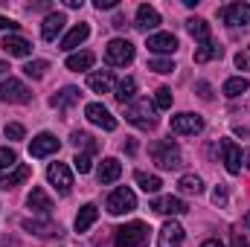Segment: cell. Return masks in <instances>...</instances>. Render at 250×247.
I'll return each instance as SVG.
<instances>
[{
    "mask_svg": "<svg viewBox=\"0 0 250 247\" xmlns=\"http://www.w3.org/2000/svg\"><path fill=\"white\" fill-rule=\"evenodd\" d=\"M148 154H151V157H154V163H157L160 169H166V172L181 169V163H184L181 148H178V143H175V140H157V143H151Z\"/></svg>",
    "mask_w": 250,
    "mask_h": 247,
    "instance_id": "cell-1",
    "label": "cell"
},
{
    "mask_svg": "<svg viewBox=\"0 0 250 247\" xmlns=\"http://www.w3.org/2000/svg\"><path fill=\"white\" fill-rule=\"evenodd\" d=\"M154 111H157V108L148 105V99H137V102L125 105V120L134 125V128H140V131H151V128H157Z\"/></svg>",
    "mask_w": 250,
    "mask_h": 247,
    "instance_id": "cell-2",
    "label": "cell"
},
{
    "mask_svg": "<svg viewBox=\"0 0 250 247\" xmlns=\"http://www.w3.org/2000/svg\"><path fill=\"white\" fill-rule=\"evenodd\" d=\"M148 224L143 221H131V224H123L120 230H114V245L117 247H143L148 242Z\"/></svg>",
    "mask_w": 250,
    "mask_h": 247,
    "instance_id": "cell-3",
    "label": "cell"
},
{
    "mask_svg": "<svg viewBox=\"0 0 250 247\" xmlns=\"http://www.w3.org/2000/svg\"><path fill=\"white\" fill-rule=\"evenodd\" d=\"M0 102L26 105V102H32V90L21 79H6V82H0Z\"/></svg>",
    "mask_w": 250,
    "mask_h": 247,
    "instance_id": "cell-4",
    "label": "cell"
},
{
    "mask_svg": "<svg viewBox=\"0 0 250 247\" xmlns=\"http://www.w3.org/2000/svg\"><path fill=\"white\" fill-rule=\"evenodd\" d=\"M108 212L111 215H125V212H134L137 209V195L128 189V186H120V189H114L111 192V198H108Z\"/></svg>",
    "mask_w": 250,
    "mask_h": 247,
    "instance_id": "cell-5",
    "label": "cell"
},
{
    "mask_svg": "<svg viewBox=\"0 0 250 247\" xmlns=\"http://www.w3.org/2000/svg\"><path fill=\"white\" fill-rule=\"evenodd\" d=\"M105 59H108V64H114V67H125V64H131L134 62V44L125 41V38H114V41H108V47H105Z\"/></svg>",
    "mask_w": 250,
    "mask_h": 247,
    "instance_id": "cell-6",
    "label": "cell"
},
{
    "mask_svg": "<svg viewBox=\"0 0 250 247\" xmlns=\"http://www.w3.org/2000/svg\"><path fill=\"white\" fill-rule=\"evenodd\" d=\"M218 18L230 26H250V3H230L218 9Z\"/></svg>",
    "mask_w": 250,
    "mask_h": 247,
    "instance_id": "cell-7",
    "label": "cell"
},
{
    "mask_svg": "<svg viewBox=\"0 0 250 247\" xmlns=\"http://www.w3.org/2000/svg\"><path fill=\"white\" fill-rule=\"evenodd\" d=\"M47 181L56 186L59 195H70V189H73V175H70L67 163H50V169H47Z\"/></svg>",
    "mask_w": 250,
    "mask_h": 247,
    "instance_id": "cell-8",
    "label": "cell"
},
{
    "mask_svg": "<svg viewBox=\"0 0 250 247\" xmlns=\"http://www.w3.org/2000/svg\"><path fill=\"white\" fill-rule=\"evenodd\" d=\"M169 125H172L175 134H201V131H204V117L184 111V114H175V117L169 120Z\"/></svg>",
    "mask_w": 250,
    "mask_h": 247,
    "instance_id": "cell-9",
    "label": "cell"
},
{
    "mask_svg": "<svg viewBox=\"0 0 250 247\" xmlns=\"http://www.w3.org/2000/svg\"><path fill=\"white\" fill-rule=\"evenodd\" d=\"M84 117H87V123L99 125L102 131H114V128H117V120L111 117V111H108L105 105H99V102L84 105Z\"/></svg>",
    "mask_w": 250,
    "mask_h": 247,
    "instance_id": "cell-10",
    "label": "cell"
},
{
    "mask_svg": "<svg viewBox=\"0 0 250 247\" xmlns=\"http://www.w3.org/2000/svg\"><path fill=\"white\" fill-rule=\"evenodd\" d=\"M62 148V143L53 137V134H38V137H32V143H29V154L32 157H50V154H56Z\"/></svg>",
    "mask_w": 250,
    "mask_h": 247,
    "instance_id": "cell-11",
    "label": "cell"
},
{
    "mask_svg": "<svg viewBox=\"0 0 250 247\" xmlns=\"http://www.w3.org/2000/svg\"><path fill=\"white\" fill-rule=\"evenodd\" d=\"M184 245V227L178 221H166L157 233V247H181Z\"/></svg>",
    "mask_w": 250,
    "mask_h": 247,
    "instance_id": "cell-12",
    "label": "cell"
},
{
    "mask_svg": "<svg viewBox=\"0 0 250 247\" xmlns=\"http://www.w3.org/2000/svg\"><path fill=\"white\" fill-rule=\"evenodd\" d=\"M151 209L160 212V215H184L189 206H187V201H181L175 195H166V198H154L151 201Z\"/></svg>",
    "mask_w": 250,
    "mask_h": 247,
    "instance_id": "cell-13",
    "label": "cell"
},
{
    "mask_svg": "<svg viewBox=\"0 0 250 247\" xmlns=\"http://www.w3.org/2000/svg\"><path fill=\"white\" fill-rule=\"evenodd\" d=\"M151 53H160V56H166V53H175L178 50V38L172 35V32H154V35H148V44H146Z\"/></svg>",
    "mask_w": 250,
    "mask_h": 247,
    "instance_id": "cell-14",
    "label": "cell"
},
{
    "mask_svg": "<svg viewBox=\"0 0 250 247\" xmlns=\"http://www.w3.org/2000/svg\"><path fill=\"white\" fill-rule=\"evenodd\" d=\"M221 154H224V166L230 175H239L242 172V148L233 143V140H221Z\"/></svg>",
    "mask_w": 250,
    "mask_h": 247,
    "instance_id": "cell-15",
    "label": "cell"
},
{
    "mask_svg": "<svg viewBox=\"0 0 250 247\" xmlns=\"http://www.w3.org/2000/svg\"><path fill=\"white\" fill-rule=\"evenodd\" d=\"M64 23H67L64 12H50V15L44 18V23H41V38H44V41H56V38L62 35Z\"/></svg>",
    "mask_w": 250,
    "mask_h": 247,
    "instance_id": "cell-16",
    "label": "cell"
},
{
    "mask_svg": "<svg viewBox=\"0 0 250 247\" xmlns=\"http://www.w3.org/2000/svg\"><path fill=\"white\" fill-rule=\"evenodd\" d=\"M134 26H137V29H143V32L157 29V26H160V12H157L154 6L143 3V6L137 9V23H134Z\"/></svg>",
    "mask_w": 250,
    "mask_h": 247,
    "instance_id": "cell-17",
    "label": "cell"
},
{
    "mask_svg": "<svg viewBox=\"0 0 250 247\" xmlns=\"http://www.w3.org/2000/svg\"><path fill=\"white\" fill-rule=\"evenodd\" d=\"M29 175H32V169L26 166V163H18L12 172H6L3 178H0V189H15V186H21V184H26L29 181Z\"/></svg>",
    "mask_w": 250,
    "mask_h": 247,
    "instance_id": "cell-18",
    "label": "cell"
},
{
    "mask_svg": "<svg viewBox=\"0 0 250 247\" xmlns=\"http://www.w3.org/2000/svg\"><path fill=\"white\" fill-rule=\"evenodd\" d=\"M120 175H123V163L117 157H105L99 163V172H96L99 184H114V181H120Z\"/></svg>",
    "mask_w": 250,
    "mask_h": 247,
    "instance_id": "cell-19",
    "label": "cell"
},
{
    "mask_svg": "<svg viewBox=\"0 0 250 247\" xmlns=\"http://www.w3.org/2000/svg\"><path fill=\"white\" fill-rule=\"evenodd\" d=\"M26 206L35 209V212H41V215H50V212H53V201H50V195H47L41 186H32V192H29V198H26Z\"/></svg>",
    "mask_w": 250,
    "mask_h": 247,
    "instance_id": "cell-20",
    "label": "cell"
},
{
    "mask_svg": "<svg viewBox=\"0 0 250 247\" xmlns=\"http://www.w3.org/2000/svg\"><path fill=\"white\" fill-rule=\"evenodd\" d=\"M3 50L9 53V56H18V59H26L29 53H32V44L23 38V35H6L3 38Z\"/></svg>",
    "mask_w": 250,
    "mask_h": 247,
    "instance_id": "cell-21",
    "label": "cell"
},
{
    "mask_svg": "<svg viewBox=\"0 0 250 247\" xmlns=\"http://www.w3.org/2000/svg\"><path fill=\"white\" fill-rule=\"evenodd\" d=\"M96 218H99V209H96V204H84V206L79 209L76 221H73L76 233H87V230H90V227L96 224Z\"/></svg>",
    "mask_w": 250,
    "mask_h": 247,
    "instance_id": "cell-22",
    "label": "cell"
},
{
    "mask_svg": "<svg viewBox=\"0 0 250 247\" xmlns=\"http://www.w3.org/2000/svg\"><path fill=\"white\" fill-rule=\"evenodd\" d=\"M79 87H73V84H67V87H62L59 93H53L50 96V105L56 108V111H64V108H70V105H76L79 102Z\"/></svg>",
    "mask_w": 250,
    "mask_h": 247,
    "instance_id": "cell-23",
    "label": "cell"
},
{
    "mask_svg": "<svg viewBox=\"0 0 250 247\" xmlns=\"http://www.w3.org/2000/svg\"><path fill=\"white\" fill-rule=\"evenodd\" d=\"M87 84H90V90H96V93H111V87H114V73H111V70H93V73L87 76Z\"/></svg>",
    "mask_w": 250,
    "mask_h": 247,
    "instance_id": "cell-24",
    "label": "cell"
},
{
    "mask_svg": "<svg viewBox=\"0 0 250 247\" xmlns=\"http://www.w3.org/2000/svg\"><path fill=\"white\" fill-rule=\"evenodd\" d=\"M23 230H26V233H35V236H41V239H47V236H62V227H59V224H53V221H38V218L23 221Z\"/></svg>",
    "mask_w": 250,
    "mask_h": 247,
    "instance_id": "cell-25",
    "label": "cell"
},
{
    "mask_svg": "<svg viewBox=\"0 0 250 247\" xmlns=\"http://www.w3.org/2000/svg\"><path fill=\"white\" fill-rule=\"evenodd\" d=\"M87 35H90V26H87V23H79V26H73V29L64 35L62 50H76L82 41H87Z\"/></svg>",
    "mask_w": 250,
    "mask_h": 247,
    "instance_id": "cell-26",
    "label": "cell"
},
{
    "mask_svg": "<svg viewBox=\"0 0 250 247\" xmlns=\"http://www.w3.org/2000/svg\"><path fill=\"white\" fill-rule=\"evenodd\" d=\"M221 53H224V50H221L215 41H204V44L195 50L192 59H195V64H207V62H212V59H221Z\"/></svg>",
    "mask_w": 250,
    "mask_h": 247,
    "instance_id": "cell-27",
    "label": "cell"
},
{
    "mask_svg": "<svg viewBox=\"0 0 250 247\" xmlns=\"http://www.w3.org/2000/svg\"><path fill=\"white\" fill-rule=\"evenodd\" d=\"M93 62H96V56H93V53H73V56H67V70L82 73V70H90Z\"/></svg>",
    "mask_w": 250,
    "mask_h": 247,
    "instance_id": "cell-28",
    "label": "cell"
},
{
    "mask_svg": "<svg viewBox=\"0 0 250 247\" xmlns=\"http://www.w3.org/2000/svg\"><path fill=\"white\" fill-rule=\"evenodd\" d=\"M114 96H117V102H120V105H131V102H134V96H137V82H134L131 76L123 79V82L117 84V93H114Z\"/></svg>",
    "mask_w": 250,
    "mask_h": 247,
    "instance_id": "cell-29",
    "label": "cell"
},
{
    "mask_svg": "<svg viewBox=\"0 0 250 247\" xmlns=\"http://www.w3.org/2000/svg\"><path fill=\"white\" fill-rule=\"evenodd\" d=\"M248 87H250V82L245 79V76H233V79H227V82H224L221 93H224V96H230V99H236V96H242Z\"/></svg>",
    "mask_w": 250,
    "mask_h": 247,
    "instance_id": "cell-30",
    "label": "cell"
},
{
    "mask_svg": "<svg viewBox=\"0 0 250 247\" xmlns=\"http://www.w3.org/2000/svg\"><path fill=\"white\" fill-rule=\"evenodd\" d=\"M187 29H189V35L195 38V41H209V23L204 21V18H189L187 21Z\"/></svg>",
    "mask_w": 250,
    "mask_h": 247,
    "instance_id": "cell-31",
    "label": "cell"
},
{
    "mask_svg": "<svg viewBox=\"0 0 250 247\" xmlns=\"http://www.w3.org/2000/svg\"><path fill=\"white\" fill-rule=\"evenodd\" d=\"M134 178H137V184H140V189H143L146 195H154V192H160V186H163V181H160L157 175H146V172H137Z\"/></svg>",
    "mask_w": 250,
    "mask_h": 247,
    "instance_id": "cell-32",
    "label": "cell"
},
{
    "mask_svg": "<svg viewBox=\"0 0 250 247\" xmlns=\"http://www.w3.org/2000/svg\"><path fill=\"white\" fill-rule=\"evenodd\" d=\"M178 189H181L184 195H201V192H204V181H201L198 175H184V178L178 181Z\"/></svg>",
    "mask_w": 250,
    "mask_h": 247,
    "instance_id": "cell-33",
    "label": "cell"
},
{
    "mask_svg": "<svg viewBox=\"0 0 250 247\" xmlns=\"http://www.w3.org/2000/svg\"><path fill=\"white\" fill-rule=\"evenodd\" d=\"M70 143H73L76 148L82 145V148H84L87 154H93V151H99V145H96V140H93V137H90L87 131H73V137H70Z\"/></svg>",
    "mask_w": 250,
    "mask_h": 247,
    "instance_id": "cell-34",
    "label": "cell"
},
{
    "mask_svg": "<svg viewBox=\"0 0 250 247\" xmlns=\"http://www.w3.org/2000/svg\"><path fill=\"white\" fill-rule=\"evenodd\" d=\"M47 70H50V62H44V59L26 62V67H23V73H26L29 79H44V76H47Z\"/></svg>",
    "mask_w": 250,
    "mask_h": 247,
    "instance_id": "cell-35",
    "label": "cell"
},
{
    "mask_svg": "<svg viewBox=\"0 0 250 247\" xmlns=\"http://www.w3.org/2000/svg\"><path fill=\"white\" fill-rule=\"evenodd\" d=\"M172 99H175V96H172L169 87H157V90H154V108H157V111H169V108H172Z\"/></svg>",
    "mask_w": 250,
    "mask_h": 247,
    "instance_id": "cell-36",
    "label": "cell"
},
{
    "mask_svg": "<svg viewBox=\"0 0 250 247\" xmlns=\"http://www.w3.org/2000/svg\"><path fill=\"white\" fill-rule=\"evenodd\" d=\"M15 166H18V154H15V148L3 145V148H0V172H6V169H15Z\"/></svg>",
    "mask_w": 250,
    "mask_h": 247,
    "instance_id": "cell-37",
    "label": "cell"
},
{
    "mask_svg": "<svg viewBox=\"0 0 250 247\" xmlns=\"http://www.w3.org/2000/svg\"><path fill=\"white\" fill-rule=\"evenodd\" d=\"M148 70H154V73H175V62H169V59H151L148 62Z\"/></svg>",
    "mask_w": 250,
    "mask_h": 247,
    "instance_id": "cell-38",
    "label": "cell"
},
{
    "mask_svg": "<svg viewBox=\"0 0 250 247\" xmlns=\"http://www.w3.org/2000/svg\"><path fill=\"white\" fill-rule=\"evenodd\" d=\"M73 166H76V172H79V175H87V172L93 169V163H90V154H76Z\"/></svg>",
    "mask_w": 250,
    "mask_h": 247,
    "instance_id": "cell-39",
    "label": "cell"
},
{
    "mask_svg": "<svg viewBox=\"0 0 250 247\" xmlns=\"http://www.w3.org/2000/svg\"><path fill=\"white\" fill-rule=\"evenodd\" d=\"M23 134H26V131H23V125L21 123H9L6 125V140H23Z\"/></svg>",
    "mask_w": 250,
    "mask_h": 247,
    "instance_id": "cell-40",
    "label": "cell"
},
{
    "mask_svg": "<svg viewBox=\"0 0 250 247\" xmlns=\"http://www.w3.org/2000/svg\"><path fill=\"white\" fill-rule=\"evenodd\" d=\"M236 67H239V70H250V44L245 50L236 53Z\"/></svg>",
    "mask_w": 250,
    "mask_h": 247,
    "instance_id": "cell-41",
    "label": "cell"
},
{
    "mask_svg": "<svg viewBox=\"0 0 250 247\" xmlns=\"http://www.w3.org/2000/svg\"><path fill=\"white\" fill-rule=\"evenodd\" d=\"M212 204H215V206H224V204H227V186H215V189H212Z\"/></svg>",
    "mask_w": 250,
    "mask_h": 247,
    "instance_id": "cell-42",
    "label": "cell"
},
{
    "mask_svg": "<svg viewBox=\"0 0 250 247\" xmlns=\"http://www.w3.org/2000/svg\"><path fill=\"white\" fill-rule=\"evenodd\" d=\"M195 90H198V96H201L204 102H209V99H212V87H209L207 82H198V84H195Z\"/></svg>",
    "mask_w": 250,
    "mask_h": 247,
    "instance_id": "cell-43",
    "label": "cell"
},
{
    "mask_svg": "<svg viewBox=\"0 0 250 247\" xmlns=\"http://www.w3.org/2000/svg\"><path fill=\"white\" fill-rule=\"evenodd\" d=\"M18 26H21L18 21H12V18H3V15H0V29H9L12 35H18Z\"/></svg>",
    "mask_w": 250,
    "mask_h": 247,
    "instance_id": "cell-44",
    "label": "cell"
},
{
    "mask_svg": "<svg viewBox=\"0 0 250 247\" xmlns=\"http://www.w3.org/2000/svg\"><path fill=\"white\" fill-rule=\"evenodd\" d=\"M93 6H96L99 12H102V9H117V6H120V0H96Z\"/></svg>",
    "mask_w": 250,
    "mask_h": 247,
    "instance_id": "cell-45",
    "label": "cell"
},
{
    "mask_svg": "<svg viewBox=\"0 0 250 247\" xmlns=\"http://www.w3.org/2000/svg\"><path fill=\"white\" fill-rule=\"evenodd\" d=\"M230 247H248V239H245L242 233H233V236H230Z\"/></svg>",
    "mask_w": 250,
    "mask_h": 247,
    "instance_id": "cell-46",
    "label": "cell"
},
{
    "mask_svg": "<svg viewBox=\"0 0 250 247\" xmlns=\"http://www.w3.org/2000/svg\"><path fill=\"white\" fill-rule=\"evenodd\" d=\"M111 23H114V26H117V29H125V18H123V15H117V18H114V21H111Z\"/></svg>",
    "mask_w": 250,
    "mask_h": 247,
    "instance_id": "cell-47",
    "label": "cell"
},
{
    "mask_svg": "<svg viewBox=\"0 0 250 247\" xmlns=\"http://www.w3.org/2000/svg\"><path fill=\"white\" fill-rule=\"evenodd\" d=\"M67 9H82V0H64Z\"/></svg>",
    "mask_w": 250,
    "mask_h": 247,
    "instance_id": "cell-48",
    "label": "cell"
},
{
    "mask_svg": "<svg viewBox=\"0 0 250 247\" xmlns=\"http://www.w3.org/2000/svg\"><path fill=\"white\" fill-rule=\"evenodd\" d=\"M201 247H224V245H221L218 239H207V242H204V245H201Z\"/></svg>",
    "mask_w": 250,
    "mask_h": 247,
    "instance_id": "cell-49",
    "label": "cell"
},
{
    "mask_svg": "<svg viewBox=\"0 0 250 247\" xmlns=\"http://www.w3.org/2000/svg\"><path fill=\"white\" fill-rule=\"evenodd\" d=\"M242 157H245V163H242V166H245V169H250V148H245V151H242Z\"/></svg>",
    "mask_w": 250,
    "mask_h": 247,
    "instance_id": "cell-50",
    "label": "cell"
},
{
    "mask_svg": "<svg viewBox=\"0 0 250 247\" xmlns=\"http://www.w3.org/2000/svg\"><path fill=\"white\" fill-rule=\"evenodd\" d=\"M6 70H9V64H6V62H0V76H3Z\"/></svg>",
    "mask_w": 250,
    "mask_h": 247,
    "instance_id": "cell-51",
    "label": "cell"
},
{
    "mask_svg": "<svg viewBox=\"0 0 250 247\" xmlns=\"http://www.w3.org/2000/svg\"><path fill=\"white\" fill-rule=\"evenodd\" d=\"M245 227H248V230H250V215H248V218H245Z\"/></svg>",
    "mask_w": 250,
    "mask_h": 247,
    "instance_id": "cell-52",
    "label": "cell"
}]
</instances>
